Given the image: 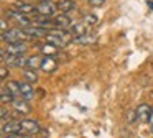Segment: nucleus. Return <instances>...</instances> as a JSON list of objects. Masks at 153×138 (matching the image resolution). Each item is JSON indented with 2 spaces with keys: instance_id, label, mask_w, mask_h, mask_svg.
<instances>
[{
  "instance_id": "nucleus-6",
  "label": "nucleus",
  "mask_w": 153,
  "mask_h": 138,
  "mask_svg": "<svg viewBox=\"0 0 153 138\" xmlns=\"http://www.w3.org/2000/svg\"><path fill=\"white\" fill-rule=\"evenodd\" d=\"M58 7H54L51 2H48V0H41L40 3L36 5V13L41 16H53L54 12H56Z\"/></svg>"
},
{
  "instance_id": "nucleus-30",
  "label": "nucleus",
  "mask_w": 153,
  "mask_h": 138,
  "mask_svg": "<svg viewBox=\"0 0 153 138\" xmlns=\"http://www.w3.org/2000/svg\"><path fill=\"white\" fill-rule=\"evenodd\" d=\"M150 131H152V135H153V123H152V128H150Z\"/></svg>"
},
{
  "instance_id": "nucleus-9",
  "label": "nucleus",
  "mask_w": 153,
  "mask_h": 138,
  "mask_svg": "<svg viewBox=\"0 0 153 138\" xmlns=\"http://www.w3.org/2000/svg\"><path fill=\"white\" fill-rule=\"evenodd\" d=\"M53 23L56 28H71V25H73V22H71V18L66 15V13H59V15L53 16Z\"/></svg>"
},
{
  "instance_id": "nucleus-25",
  "label": "nucleus",
  "mask_w": 153,
  "mask_h": 138,
  "mask_svg": "<svg viewBox=\"0 0 153 138\" xmlns=\"http://www.w3.org/2000/svg\"><path fill=\"white\" fill-rule=\"evenodd\" d=\"M7 74H8V71H7V64H2V68H0V77L5 79V77H7Z\"/></svg>"
},
{
  "instance_id": "nucleus-3",
  "label": "nucleus",
  "mask_w": 153,
  "mask_h": 138,
  "mask_svg": "<svg viewBox=\"0 0 153 138\" xmlns=\"http://www.w3.org/2000/svg\"><path fill=\"white\" fill-rule=\"evenodd\" d=\"M7 16H8V18H12V20H13V22L18 25V26H22V28H27V26H30L31 23H33L30 18H28V15H27V13L18 12L17 8L8 10V12H7Z\"/></svg>"
},
{
  "instance_id": "nucleus-20",
  "label": "nucleus",
  "mask_w": 153,
  "mask_h": 138,
  "mask_svg": "<svg viewBox=\"0 0 153 138\" xmlns=\"http://www.w3.org/2000/svg\"><path fill=\"white\" fill-rule=\"evenodd\" d=\"M0 100H2V104H4V105L5 104H13V100H15V97L7 91V87H5V85L2 87V97H0Z\"/></svg>"
},
{
  "instance_id": "nucleus-19",
  "label": "nucleus",
  "mask_w": 153,
  "mask_h": 138,
  "mask_svg": "<svg viewBox=\"0 0 153 138\" xmlns=\"http://www.w3.org/2000/svg\"><path fill=\"white\" fill-rule=\"evenodd\" d=\"M41 53H43L45 56H54L58 53V46L53 45V43H48L46 41V45L41 46Z\"/></svg>"
},
{
  "instance_id": "nucleus-11",
  "label": "nucleus",
  "mask_w": 153,
  "mask_h": 138,
  "mask_svg": "<svg viewBox=\"0 0 153 138\" xmlns=\"http://www.w3.org/2000/svg\"><path fill=\"white\" fill-rule=\"evenodd\" d=\"M15 8L22 13H27V15L36 13V7L30 2H25V0H17V2H15Z\"/></svg>"
},
{
  "instance_id": "nucleus-28",
  "label": "nucleus",
  "mask_w": 153,
  "mask_h": 138,
  "mask_svg": "<svg viewBox=\"0 0 153 138\" xmlns=\"http://www.w3.org/2000/svg\"><path fill=\"white\" fill-rule=\"evenodd\" d=\"M25 138H33V135H27V137H25Z\"/></svg>"
},
{
  "instance_id": "nucleus-2",
  "label": "nucleus",
  "mask_w": 153,
  "mask_h": 138,
  "mask_svg": "<svg viewBox=\"0 0 153 138\" xmlns=\"http://www.w3.org/2000/svg\"><path fill=\"white\" fill-rule=\"evenodd\" d=\"M30 35H27L23 28H8L7 31H2V39L5 43H15V41H23L28 39Z\"/></svg>"
},
{
  "instance_id": "nucleus-17",
  "label": "nucleus",
  "mask_w": 153,
  "mask_h": 138,
  "mask_svg": "<svg viewBox=\"0 0 153 138\" xmlns=\"http://www.w3.org/2000/svg\"><path fill=\"white\" fill-rule=\"evenodd\" d=\"M94 41H96V38H94L92 35H89V33L74 36L73 38V43H77V45H91V43H94Z\"/></svg>"
},
{
  "instance_id": "nucleus-24",
  "label": "nucleus",
  "mask_w": 153,
  "mask_h": 138,
  "mask_svg": "<svg viewBox=\"0 0 153 138\" xmlns=\"http://www.w3.org/2000/svg\"><path fill=\"white\" fill-rule=\"evenodd\" d=\"M87 2H89L91 7H100V5H104L105 0H87Z\"/></svg>"
},
{
  "instance_id": "nucleus-14",
  "label": "nucleus",
  "mask_w": 153,
  "mask_h": 138,
  "mask_svg": "<svg viewBox=\"0 0 153 138\" xmlns=\"http://www.w3.org/2000/svg\"><path fill=\"white\" fill-rule=\"evenodd\" d=\"M13 108L17 112H20V114H30V105H28V100L23 97H18L13 100Z\"/></svg>"
},
{
  "instance_id": "nucleus-29",
  "label": "nucleus",
  "mask_w": 153,
  "mask_h": 138,
  "mask_svg": "<svg viewBox=\"0 0 153 138\" xmlns=\"http://www.w3.org/2000/svg\"><path fill=\"white\" fill-rule=\"evenodd\" d=\"M148 5H150V7H152V10H153V2H150V3H148Z\"/></svg>"
},
{
  "instance_id": "nucleus-5",
  "label": "nucleus",
  "mask_w": 153,
  "mask_h": 138,
  "mask_svg": "<svg viewBox=\"0 0 153 138\" xmlns=\"http://www.w3.org/2000/svg\"><path fill=\"white\" fill-rule=\"evenodd\" d=\"M22 131L27 135H36L41 131V127L36 120H31V118H25L22 120Z\"/></svg>"
},
{
  "instance_id": "nucleus-15",
  "label": "nucleus",
  "mask_w": 153,
  "mask_h": 138,
  "mask_svg": "<svg viewBox=\"0 0 153 138\" xmlns=\"http://www.w3.org/2000/svg\"><path fill=\"white\" fill-rule=\"evenodd\" d=\"M20 89H22V97L23 99H27L28 102L31 100V99L35 97V89L31 87V84L30 82H20Z\"/></svg>"
},
{
  "instance_id": "nucleus-22",
  "label": "nucleus",
  "mask_w": 153,
  "mask_h": 138,
  "mask_svg": "<svg viewBox=\"0 0 153 138\" xmlns=\"http://www.w3.org/2000/svg\"><path fill=\"white\" fill-rule=\"evenodd\" d=\"M82 22L86 23L87 26H94V25H97V16L96 15H84V18H82Z\"/></svg>"
},
{
  "instance_id": "nucleus-7",
  "label": "nucleus",
  "mask_w": 153,
  "mask_h": 138,
  "mask_svg": "<svg viewBox=\"0 0 153 138\" xmlns=\"http://www.w3.org/2000/svg\"><path fill=\"white\" fill-rule=\"evenodd\" d=\"M22 131V122L18 120H8L2 123V135H12V133H20Z\"/></svg>"
},
{
  "instance_id": "nucleus-31",
  "label": "nucleus",
  "mask_w": 153,
  "mask_h": 138,
  "mask_svg": "<svg viewBox=\"0 0 153 138\" xmlns=\"http://www.w3.org/2000/svg\"><path fill=\"white\" fill-rule=\"evenodd\" d=\"M40 2H41V0H40Z\"/></svg>"
},
{
  "instance_id": "nucleus-21",
  "label": "nucleus",
  "mask_w": 153,
  "mask_h": 138,
  "mask_svg": "<svg viewBox=\"0 0 153 138\" xmlns=\"http://www.w3.org/2000/svg\"><path fill=\"white\" fill-rule=\"evenodd\" d=\"M41 61H43V59H40L38 56H31V58H28V66L27 68L38 69V68H41Z\"/></svg>"
},
{
  "instance_id": "nucleus-12",
  "label": "nucleus",
  "mask_w": 153,
  "mask_h": 138,
  "mask_svg": "<svg viewBox=\"0 0 153 138\" xmlns=\"http://www.w3.org/2000/svg\"><path fill=\"white\" fill-rule=\"evenodd\" d=\"M56 7H58V10H59L61 13H71V12H74L76 10V2L74 0H59V2L56 3Z\"/></svg>"
},
{
  "instance_id": "nucleus-4",
  "label": "nucleus",
  "mask_w": 153,
  "mask_h": 138,
  "mask_svg": "<svg viewBox=\"0 0 153 138\" xmlns=\"http://www.w3.org/2000/svg\"><path fill=\"white\" fill-rule=\"evenodd\" d=\"M137 118H138L140 123H148V122H152V112L153 108L150 107L148 104H140L138 107H137Z\"/></svg>"
},
{
  "instance_id": "nucleus-1",
  "label": "nucleus",
  "mask_w": 153,
  "mask_h": 138,
  "mask_svg": "<svg viewBox=\"0 0 153 138\" xmlns=\"http://www.w3.org/2000/svg\"><path fill=\"white\" fill-rule=\"evenodd\" d=\"M46 41L48 43H53V45H56L58 48H64L66 45H69L71 41H73V38H71V35L68 31H64L63 28H56V30H51L50 33H48L46 36Z\"/></svg>"
},
{
  "instance_id": "nucleus-16",
  "label": "nucleus",
  "mask_w": 153,
  "mask_h": 138,
  "mask_svg": "<svg viewBox=\"0 0 153 138\" xmlns=\"http://www.w3.org/2000/svg\"><path fill=\"white\" fill-rule=\"evenodd\" d=\"M5 87H7V91L10 92L15 99L22 97V89H20V82L18 81H8V84H5Z\"/></svg>"
},
{
  "instance_id": "nucleus-10",
  "label": "nucleus",
  "mask_w": 153,
  "mask_h": 138,
  "mask_svg": "<svg viewBox=\"0 0 153 138\" xmlns=\"http://www.w3.org/2000/svg\"><path fill=\"white\" fill-rule=\"evenodd\" d=\"M25 31H27V35H30V38H41V36H46L48 33V30L46 28H43V26H38V25H30V26H27V28H23Z\"/></svg>"
},
{
  "instance_id": "nucleus-8",
  "label": "nucleus",
  "mask_w": 153,
  "mask_h": 138,
  "mask_svg": "<svg viewBox=\"0 0 153 138\" xmlns=\"http://www.w3.org/2000/svg\"><path fill=\"white\" fill-rule=\"evenodd\" d=\"M5 51L10 54H25L27 53V46L23 41H15V43H7Z\"/></svg>"
},
{
  "instance_id": "nucleus-26",
  "label": "nucleus",
  "mask_w": 153,
  "mask_h": 138,
  "mask_svg": "<svg viewBox=\"0 0 153 138\" xmlns=\"http://www.w3.org/2000/svg\"><path fill=\"white\" fill-rule=\"evenodd\" d=\"M2 138H25L22 133H12V135H4Z\"/></svg>"
},
{
  "instance_id": "nucleus-27",
  "label": "nucleus",
  "mask_w": 153,
  "mask_h": 138,
  "mask_svg": "<svg viewBox=\"0 0 153 138\" xmlns=\"http://www.w3.org/2000/svg\"><path fill=\"white\" fill-rule=\"evenodd\" d=\"M2 31H7V22L2 20Z\"/></svg>"
},
{
  "instance_id": "nucleus-13",
  "label": "nucleus",
  "mask_w": 153,
  "mask_h": 138,
  "mask_svg": "<svg viewBox=\"0 0 153 138\" xmlns=\"http://www.w3.org/2000/svg\"><path fill=\"white\" fill-rule=\"evenodd\" d=\"M56 68H58V62L54 61V58L53 56H45L43 58V61H41V69H43L45 72H54L56 71Z\"/></svg>"
},
{
  "instance_id": "nucleus-18",
  "label": "nucleus",
  "mask_w": 153,
  "mask_h": 138,
  "mask_svg": "<svg viewBox=\"0 0 153 138\" xmlns=\"http://www.w3.org/2000/svg\"><path fill=\"white\" fill-rule=\"evenodd\" d=\"M23 79L27 82H30V84H35V82L38 81V74H36V69H25L23 71Z\"/></svg>"
},
{
  "instance_id": "nucleus-23",
  "label": "nucleus",
  "mask_w": 153,
  "mask_h": 138,
  "mask_svg": "<svg viewBox=\"0 0 153 138\" xmlns=\"http://www.w3.org/2000/svg\"><path fill=\"white\" fill-rule=\"evenodd\" d=\"M127 122H128L130 125L135 123V122H138V118H137V112H135V110H128V112H127Z\"/></svg>"
}]
</instances>
